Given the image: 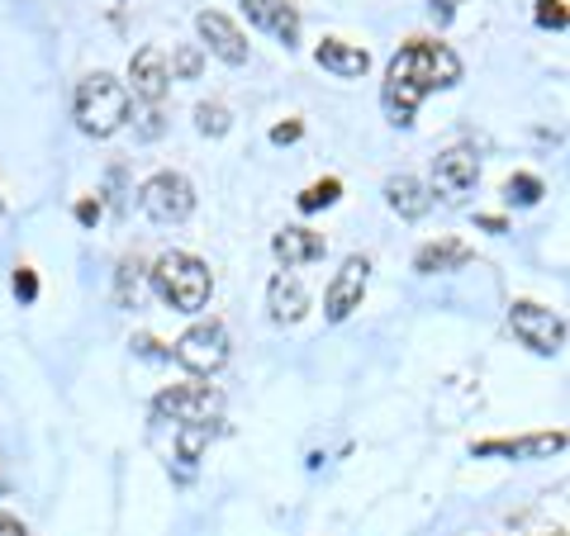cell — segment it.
<instances>
[{"instance_id":"17","label":"cell","mask_w":570,"mask_h":536,"mask_svg":"<svg viewBox=\"0 0 570 536\" xmlns=\"http://www.w3.org/2000/svg\"><path fill=\"white\" fill-rule=\"evenodd\" d=\"M466 261H471V247H466V242L442 238V242H428V247H419L414 271H423V276H438V271H461V266H466Z\"/></svg>"},{"instance_id":"26","label":"cell","mask_w":570,"mask_h":536,"mask_svg":"<svg viewBox=\"0 0 570 536\" xmlns=\"http://www.w3.org/2000/svg\"><path fill=\"white\" fill-rule=\"evenodd\" d=\"M0 536H29L20 517H10V513H0Z\"/></svg>"},{"instance_id":"21","label":"cell","mask_w":570,"mask_h":536,"mask_svg":"<svg viewBox=\"0 0 570 536\" xmlns=\"http://www.w3.org/2000/svg\"><path fill=\"white\" fill-rule=\"evenodd\" d=\"M337 190H343V186H337L333 176H328V181H314L305 195H299V209H305V214H314V209H328V205L337 200Z\"/></svg>"},{"instance_id":"6","label":"cell","mask_w":570,"mask_h":536,"mask_svg":"<svg viewBox=\"0 0 570 536\" xmlns=\"http://www.w3.org/2000/svg\"><path fill=\"white\" fill-rule=\"evenodd\" d=\"M176 361H181L186 370H195V375H214L228 361V332H224V324L205 318V324L186 328L181 343H176Z\"/></svg>"},{"instance_id":"22","label":"cell","mask_w":570,"mask_h":536,"mask_svg":"<svg viewBox=\"0 0 570 536\" xmlns=\"http://www.w3.org/2000/svg\"><path fill=\"white\" fill-rule=\"evenodd\" d=\"M509 200L538 205L542 200V181H538V176H513V181H509Z\"/></svg>"},{"instance_id":"7","label":"cell","mask_w":570,"mask_h":536,"mask_svg":"<svg viewBox=\"0 0 570 536\" xmlns=\"http://www.w3.org/2000/svg\"><path fill=\"white\" fill-rule=\"evenodd\" d=\"M224 408V395L209 385H171L157 395V414L171 418V423H214Z\"/></svg>"},{"instance_id":"10","label":"cell","mask_w":570,"mask_h":536,"mask_svg":"<svg viewBox=\"0 0 570 536\" xmlns=\"http://www.w3.org/2000/svg\"><path fill=\"white\" fill-rule=\"evenodd\" d=\"M129 81H134V96H138L142 105H163L167 81H171L163 48H138L134 62H129Z\"/></svg>"},{"instance_id":"15","label":"cell","mask_w":570,"mask_h":536,"mask_svg":"<svg viewBox=\"0 0 570 536\" xmlns=\"http://www.w3.org/2000/svg\"><path fill=\"white\" fill-rule=\"evenodd\" d=\"M314 62L333 71V77H366V67H371V52L366 48H356V43H343V39H324L314 52Z\"/></svg>"},{"instance_id":"25","label":"cell","mask_w":570,"mask_h":536,"mask_svg":"<svg viewBox=\"0 0 570 536\" xmlns=\"http://www.w3.org/2000/svg\"><path fill=\"white\" fill-rule=\"evenodd\" d=\"M195 71H200V52L181 48V52H176V77H195Z\"/></svg>"},{"instance_id":"29","label":"cell","mask_w":570,"mask_h":536,"mask_svg":"<svg viewBox=\"0 0 570 536\" xmlns=\"http://www.w3.org/2000/svg\"><path fill=\"white\" fill-rule=\"evenodd\" d=\"M433 14L438 20H452V0H433Z\"/></svg>"},{"instance_id":"18","label":"cell","mask_w":570,"mask_h":536,"mask_svg":"<svg viewBox=\"0 0 570 536\" xmlns=\"http://www.w3.org/2000/svg\"><path fill=\"white\" fill-rule=\"evenodd\" d=\"M566 437L561 433H538V437H519V441H480L475 456H551L561 451Z\"/></svg>"},{"instance_id":"24","label":"cell","mask_w":570,"mask_h":536,"mask_svg":"<svg viewBox=\"0 0 570 536\" xmlns=\"http://www.w3.org/2000/svg\"><path fill=\"white\" fill-rule=\"evenodd\" d=\"M14 295H20L24 304H29L33 295H39V280H33V271H29V266H20V271H14Z\"/></svg>"},{"instance_id":"13","label":"cell","mask_w":570,"mask_h":536,"mask_svg":"<svg viewBox=\"0 0 570 536\" xmlns=\"http://www.w3.org/2000/svg\"><path fill=\"white\" fill-rule=\"evenodd\" d=\"M433 176H438V190L442 195H466L480 181V162H475L471 148H452V152L438 157V171Z\"/></svg>"},{"instance_id":"19","label":"cell","mask_w":570,"mask_h":536,"mask_svg":"<svg viewBox=\"0 0 570 536\" xmlns=\"http://www.w3.org/2000/svg\"><path fill=\"white\" fill-rule=\"evenodd\" d=\"M209 437H214V423H186L181 437H176V451H181V460H200Z\"/></svg>"},{"instance_id":"14","label":"cell","mask_w":570,"mask_h":536,"mask_svg":"<svg viewBox=\"0 0 570 536\" xmlns=\"http://www.w3.org/2000/svg\"><path fill=\"white\" fill-rule=\"evenodd\" d=\"M272 252L281 257L285 271H295V266L324 257V238L309 234V228H281V234L272 238Z\"/></svg>"},{"instance_id":"3","label":"cell","mask_w":570,"mask_h":536,"mask_svg":"<svg viewBox=\"0 0 570 536\" xmlns=\"http://www.w3.org/2000/svg\"><path fill=\"white\" fill-rule=\"evenodd\" d=\"M153 285H157V295H163V304H171L176 314H200L205 304H209L214 276H209V266H205L200 257H190V252H167L163 261H157Z\"/></svg>"},{"instance_id":"8","label":"cell","mask_w":570,"mask_h":536,"mask_svg":"<svg viewBox=\"0 0 570 536\" xmlns=\"http://www.w3.org/2000/svg\"><path fill=\"white\" fill-rule=\"evenodd\" d=\"M366 280H371V261L366 257H347L343 271L333 276L328 295H324V314L328 324H343L352 309H362V295H366Z\"/></svg>"},{"instance_id":"27","label":"cell","mask_w":570,"mask_h":536,"mask_svg":"<svg viewBox=\"0 0 570 536\" xmlns=\"http://www.w3.org/2000/svg\"><path fill=\"white\" fill-rule=\"evenodd\" d=\"M299 138V123H276L272 129V142H295Z\"/></svg>"},{"instance_id":"16","label":"cell","mask_w":570,"mask_h":536,"mask_svg":"<svg viewBox=\"0 0 570 536\" xmlns=\"http://www.w3.org/2000/svg\"><path fill=\"white\" fill-rule=\"evenodd\" d=\"M385 200H390V209H395L400 219H423V214L433 209V195H428V186L414 181V176H390Z\"/></svg>"},{"instance_id":"2","label":"cell","mask_w":570,"mask_h":536,"mask_svg":"<svg viewBox=\"0 0 570 536\" xmlns=\"http://www.w3.org/2000/svg\"><path fill=\"white\" fill-rule=\"evenodd\" d=\"M124 119H129V86L110 71H96V77H86L77 86V123L81 133L91 138H110L124 129Z\"/></svg>"},{"instance_id":"23","label":"cell","mask_w":570,"mask_h":536,"mask_svg":"<svg viewBox=\"0 0 570 536\" xmlns=\"http://www.w3.org/2000/svg\"><path fill=\"white\" fill-rule=\"evenodd\" d=\"M538 20H542L547 29H566V0H542Z\"/></svg>"},{"instance_id":"9","label":"cell","mask_w":570,"mask_h":536,"mask_svg":"<svg viewBox=\"0 0 570 536\" xmlns=\"http://www.w3.org/2000/svg\"><path fill=\"white\" fill-rule=\"evenodd\" d=\"M195 29H200V39H205V48L214 52V58H224L228 67H243L247 62V39L238 33V24L228 20V14L200 10V14H195Z\"/></svg>"},{"instance_id":"11","label":"cell","mask_w":570,"mask_h":536,"mask_svg":"<svg viewBox=\"0 0 570 536\" xmlns=\"http://www.w3.org/2000/svg\"><path fill=\"white\" fill-rule=\"evenodd\" d=\"M243 10H247V20L257 29H266L272 39H281L285 48L299 39V14H295L291 0H243Z\"/></svg>"},{"instance_id":"1","label":"cell","mask_w":570,"mask_h":536,"mask_svg":"<svg viewBox=\"0 0 570 536\" xmlns=\"http://www.w3.org/2000/svg\"><path fill=\"white\" fill-rule=\"evenodd\" d=\"M461 81V58L448 48V43H433V39H414L404 43L395 58L385 67V91H381V105L390 123H414V110L423 96L433 91H448V86Z\"/></svg>"},{"instance_id":"30","label":"cell","mask_w":570,"mask_h":536,"mask_svg":"<svg viewBox=\"0 0 570 536\" xmlns=\"http://www.w3.org/2000/svg\"><path fill=\"white\" fill-rule=\"evenodd\" d=\"M542 536H566V527H557V532H542Z\"/></svg>"},{"instance_id":"20","label":"cell","mask_w":570,"mask_h":536,"mask_svg":"<svg viewBox=\"0 0 570 536\" xmlns=\"http://www.w3.org/2000/svg\"><path fill=\"white\" fill-rule=\"evenodd\" d=\"M228 123H234V119H228L224 105H200V110H195V129L209 133V138H224Z\"/></svg>"},{"instance_id":"28","label":"cell","mask_w":570,"mask_h":536,"mask_svg":"<svg viewBox=\"0 0 570 536\" xmlns=\"http://www.w3.org/2000/svg\"><path fill=\"white\" fill-rule=\"evenodd\" d=\"M77 219H81V224H96V219H100V205H96V200H81V205H77Z\"/></svg>"},{"instance_id":"5","label":"cell","mask_w":570,"mask_h":536,"mask_svg":"<svg viewBox=\"0 0 570 536\" xmlns=\"http://www.w3.org/2000/svg\"><path fill=\"white\" fill-rule=\"evenodd\" d=\"M509 328H513V337H519L523 347H532L538 356H557L561 343H566L561 314H551L547 304H532V299L513 304V309H509Z\"/></svg>"},{"instance_id":"12","label":"cell","mask_w":570,"mask_h":536,"mask_svg":"<svg viewBox=\"0 0 570 536\" xmlns=\"http://www.w3.org/2000/svg\"><path fill=\"white\" fill-rule=\"evenodd\" d=\"M266 309H272V324H299V318H305L309 295L295 271L272 276V285H266Z\"/></svg>"},{"instance_id":"4","label":"cell","mask_w":570,"mask_h":536,"mask_svg":"<svg viewBox=\"0 0 570 536\" xmlns=\"http://www.w3.org/2000/svg\"><path fill=\"white\" fill-rule=\"evenodd\" d=\"M142 200V214H148L153 224H186L190 209H195V190L181 171H157L148 186L138 190Z\"/></svg>"}]
</instances>
